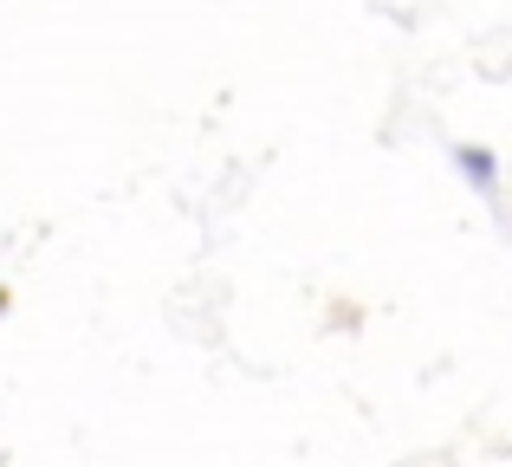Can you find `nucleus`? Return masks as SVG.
I'll use <instances>...</instances> for the list:
<instances>
[{
  "label": "nucleus",
  "mask_w": 512,
  "mask_h": 467,
  "mask_svg": "<svg viewBox=\"0 0 512 467\" xmlns=\"http://www.w3.org/2000/svg\"><path fill=\"white\" fill-rule=\"evenodd\" d=\"M454 169H461V176L474 182L480 195H493V182H500V169H493V150H480V143H461V150H454Z\"/></svg>",
  "instance_id": "1"
}]
</instances>
